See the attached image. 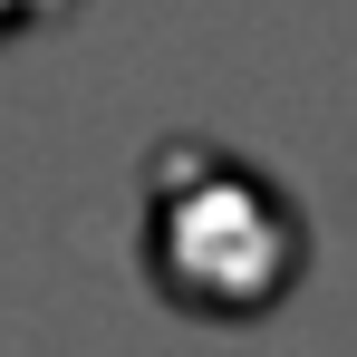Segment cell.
Returning a JSON list of instances; mask_svg holds the SVG:
<instances>
[{
    "label": "cell",
    "mask_w": 357,
    "mask_h": 357,
    "mask_svg": "<svg viewBox=\"0 0 357 357\" xmlns=\"http://www.w3.org/2000/svg\"><path fill=\"white\" fill-rule=\"evenodd\" d=\"M155 271L193 309H261L299 271V222L251 165L183 145L155 165Z\"/></svg>",
    "instance_id": "6da1fadb"
}]
</instances>
